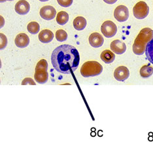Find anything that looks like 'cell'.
Wrapping results in <instances>:
<instances>
[{
    "instance_id": "cell-20",
    "label": "cell",
    "mask_w": 153,
    "mask_h": 142,
    "mask_svg": "<svg viewBox=\"0 0 153 142\" xmlns=\"http://www.w3.org/2000/svg\"><path fill=\"white\" fill-rule=\"evenodd\" d=\"M27 30L31 34H37L40 30L39 24L37 22H31L27 24Z\"/></svg>"
},
{
    "instance_id": "cell-23",
    "label": "cell",
    "mask_w": 153,
    "mask_h": 142,
    "mask_svg": "<svg viewBox=\"0 0 153 142\" xmlns=\"http://www.w3.org/2000/svg\"><path fill=\"white\" fill-rule=\"evenodd\" d=\"M0 36H1V47L0 48H1V49H3L7 45V39L3 33L0 34Z\"/></svg>"
},
{
    "instance_id": "cell-14",
    "label": "cell",
    "mask_w": 153,
    "mask_h": 142,
    "mask_svg": "<svg viewBox=\"0 0 153 142\" xmlns=\"http://www.w3.org/2000/svg\"><path fill=\"white\" fill-rule=\"evenodd\" d=\"M38 37L41 43H48L54 39V33L49 30H43L39 33Z\"/></svg>"
},
{
    "instance_id": "cell-15",
    "label": "cell",
    "mask_w": 153,
    "mask_h": 142,
    "mask_svg": "<svg viewBox=\"0 0 153 142\" xmlns=\"http://www.w3.org/2000/svg\"><path fill=\"white\" fill-rule=\"evenodd\" d=\"M100 58L105 64H111L115 59V55L109 50H105L101 53Z\"/></svg>"
},
{
    "instance_id": "cell-18",
    "label": "cell",
    "mask_w": 153,
    "mask_h": 142,
    "mask_svg": "<svg viewBox=\"0 0 153 142\" xmlns=\"http://www.w3.org/2000/svg\"><path fill=\"white\" fill-rule=\"evenodd\" d=\"M140 75L143 78H148L153 74V68L149 65H145L140 69Z\"/></svg>"
},
{
    "instance_id": "cell-13",
    "label": "cell",
    "mask_w": 153,
    "mask_h": 142,
    "mask_svg": "<svg viewBox=\"0 0 153 142\" xmlns=\"http://www.w3.org/2000/svg\"><path fill=\"white\" fill-rule=\"evenodd\" d=\"M15 43L16 46L19 48H25L28 46L30 43V38L26 33H21L17 35Z\"/></svg>"
},
{
    "instance_id": "cell-9",
    "label": "cell",
    "mask_w": 153,
    "mask_h": 142,
    "mask_svg": "<svg viewBox=\"0 0 153 142\" xmlns=\"http://www.w3.org/2000/svg\"><path fill=\"white\" fill-rule=\"evenodd\" d=\"M130 76L129 70L125 66H119L114 71V77L118 81H124Z\"/></svg>"
},
{
    "instance_id": "cell-3",
    "label": "cell",
    "mask_w": 153,
    "mask_h": 142,
    "mask_svg": "<svg viewBox=\"0 0 153 142\" xmlns=\"http://www.w3.org/2000/svg\"><path fill=\"white\" fill-rule=\"evenodd\" d=\"M103 66L96 61H88L82 64L81 74L84 77H95L102 74Z\"/></svg>"
},
{
    "instance_id": "cell-2",
    "label": "cell",
    "mask_w": 153,
    "mask_h": 142,
    "mask_svg": "<svg viewBox=\"0 0 153 142\" xmlns=\"http://www.w3.org/2000/svg\"><path fill=\"white\" fill-rule=\"evenodd\" d=\"M153 38V30L149 28H145L139 33L135 38L132 47L135 54L142 55L145 53L146 47L148 43Z\"/></svg>"
},
{
    "instance_id": "cell-8",
    "label": "cell",
    "mask_w": 153,
    "mask_h": 142,
    "mask_svg": "<svg viewBox=\"0 0 153 142\" xmlns=\"http://www.w3.org/2000/svg\"><path fill=\"white\" fill-rule=\"evenodd\" d=\"M40 16L41 18L46 20H51L54 19L56 15V11L53 7L46 5L43 7L40 10Z\"/></svg>"
},
{
    "instance_id": "cell-1",
    "label": "cell",
    "mask_w": 153,
    "mask_h": 142,
    "mask_svg": "<svg viewBox=\"0 0 153 142\" xmlns=\"http://www.w3.org/2000/svg\"><path fill=\"white\" fill-rule=\"evenodd\" d=\"M53 66L63 74H70L77 69L80 55L76 48L69 45H62L53 51L51 55Z\"/></svg>"
},
{
    "instance_id": "cell-21",
    "label": "cell",
    "mask_w": 153,
    "mask_h": 142,
    "mask_svg": "<svg viewBox=\"0 0 153 142\" xmlns=\"http://www.w3.org/2000/svg\"><path fill=\"white\" fill-rule=\"evenodd\" d=\"M56 39L59 42H64L68 39V33L64 30H59L56 32Z\"/></svg>"
},
{
    "instance_id": "cell-19",
    "label": "cell",
    "mask_w": 153,
    "mask_h": 142,
    "mask_svg": "<svg viewBox=\"0 0 153 142\" xmlns=\"http://www.w3.org/2000/svg\"><path fill=\"white\" fill-rule=\"evenodd\" d=\"M145 54L149 61L153 64V38L147 45L145 49Z\"/></svg>"
},
{
    "instance_id": "cell-24",
    "label": "cell",
    "mask_w": 153,
    "mask_h": 142,
    "mask_svg": "<svg viewBox=\"0 0 153 142\" xmlns=\"http://www.w3.org/2000/svg\"><path fill=\"white\" fill-rule=\"evenodd\" d=\"M22 85H36V83L33 81L32 78H25L24 79L22 82Z\"/></svg>"
},
{
    "instance_id": "cell-7",
    "label": "cell",
    "mask_w": 153,
    "mask_h": 142,
    "mask_svg": "<svg viewBox=\"0 0 153 142\" xmlns=\"http://www.w3.org/2000/svg\"><path fill=\"white\" fill-rule=\"evenodd\" d=\"M114 16L117 21L124 22L129 18V11L127 7L124 5H119L114 9Z\"/></svg>"
},
{
    "instance_id": "cell-16",
    "label": "cell",
    "mask_w": 153,
    "mask_h": 142,
    "mask_svg": "<svg viewBox=\"0 0 153 142\" xmlns=\"http://www.w3.org/2000/svg\"><path fill=\"white\" fill-rule=\"evenodd\" d=\"M86 24H87L86 20L82 16L76 17L74 20V22H73L74 28L78 31L84 30L86 26Z\"/></svg>"
},
{
    "instance_id": "cell-25",
    "label": "cell",
    "mask_w": 153,
    "mask_h": 142,
    "mask_svg": "<svg viewBox=\"0 0 153 142\" xmlns=\"http://www.w3.org/2000/svg\"><path fill=\"white\" fill-rule=\"evenodd\" d=\"M118 0H103V1L107 3V4H114Z\"/></svg>"
},
{
    "instance_id": "cell-17",
    "label": "cell",
    "mask_w": 153,
    "mask_h": 142,
    "mask_svg": "<svg viewBox=\"0 0 153 142\" xmlns=\"http://www.w3.org/2000/svg\"><path fill=\"white\" fill-rule=\"evenodd\" d=\"M69 15L65 11H60L58 13L56 16V22L60 25H65L69 21Z\"/></svg>"
},
{
    "instance_id": "cell-4",
    "label": "cell",
    "mask_w": 153,
    "mask_h": 142,
    "mask_svg": "<svg viewBox=\"0 0 153 142\" xmlns=\"http://www.w3.org/2000/svg\"><path fill=\"white\" fill-rule=\"evenodd\" d=\"M48 63L47 61L45 59L41 60L38 62L36 67V72H35L34 79L39 84H45L48 79Z\"/></svg>"
},
{
    "instance_id": "cell-6",
    "label": "cell",
    "mask_w": 153,
    "mask_h": 142,
    "mask_svg": "<svg viewBox=\"0 0 153 142\" xmlns=\"http://www.w3.org/2000/svg\"><path fill=\"white\" fill-rule=\"evenodd\" d=\"M101 32L104 36L107 38L113 37L117 34V27L113 21L107 20L101 26Z\"/></svg>"
},
{
    "instance_id": "cell-12",
    "label": "cell",
    "mask_w": 153,
    "mask_h": 142,
    "mask_svg": "<svg viewBox=\"0 0 153 142\" xmlns=\"http://www.w3.org/2000/svg\"><path fill=\"white\" fill-rule=\"evenodd\" d=\"M30 10V3L26 0H20L15 5V11L20 15H25Z\"/></svg>"
},
{
    "instance_id": "cell-27",
    "label": "cell",
    "mask_w": 153,
    "mask_h": 142,
    "mask_svg": "<svg viewBox=\"0 0 153 142\" xmlns=\"http://www.w3.org/2000/svg\"><path fill=\"white\" fill-rule=\"evenodd\" d=\"M39 1H40L41 2H45V1H48V0H39Z\"/></svg>"
},
{
    "instance_id": "cell-11",
    "label": "cell",
    "mask_w": 153,
    "mask_h": 142,
    "mask_svg": "<svg viewBox=\"0 0 153 142\" xmlns=\"http://www.w3.org/2000/svg\"><path fill=\"white\" fill-rule=\"evenodd\" d=\"M88 41L90 45L94 48H99L102 47L104 42L103 37L101 36L100 33L97 32L90 34Z\"/></svg>"
},
{
    "instance_id": "cell-22",
    "label": "cell",
    "mask_w": 153,
    "mask_h": 142,
    "mask_svg": "<svg viewBox=\"0 0 153 142\" xmlns=\"http://www.w3.org/2000/svg\"><path fill=\"white\" fill-rule=\"evenodd\" d=\"M57 1L59 5L63 7H69L72 5L74 0H57Z\"/></svg>"
},
{
    "instance_id": "cell-26",
    "label": "cell",
    "mask_w": 153,
    "mask_h": 142,
    "mask_svg": "<svg viewBox=\"0 0 153 142\" xmlns=\"http://www.w3.org/2000/svg\"><path fill=\"white\" fill-rule=\"evenodd\" d=\"M0 1H1V2H5V1H13V0H0Z\"/></svg>"
},
{
    "instance_id": "cell-10",
    "label": "cell",
    "mask_w": 153,
    "mask_h": 142,
    "mask_svg": "<svg viewBox=\"0 0 153 142\" xmlns=\"http://www.w3.org/2000/svg\"><path fill=\"white\" fill-rule=\"evenodd\" d=\"M110 48L111 51L117 54H123L126 51V44L119 39L113 41L110 45Z\"/></svg>"
},
{
    "instance_id": "cell-5",
    "label": "cell",
    "mask_w": 153,
    "mask_h": 142,
    "mask_svg": "<svg viewBox=\"0 0 153 142\" xmlns=\"http://www.w3.org/2000/svg\"><path fill=\"white\" fill-rule=\"evenodd\" d=\"M134 16L137 19H144L149 13V7L145 1H140L135 5L133 9Z\"/></svg>"
}]
</instances>
